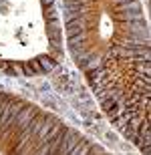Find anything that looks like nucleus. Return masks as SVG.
<instances>
[{"label":"nucleus","instance_id":"nucleus-3","mask_svg":"<svg viewBox=\"0 0 151 155\" xmlns=\"http://www.w3.org/2000/svg\"><path fill=\"white\" fill-rule=\"evenodd\" d=\"M51 127H52V119L44 117V119H42V123L38 125V129H36V133H34V137L38 139L41 143H42V139L47 137V133H48V129H51Z\"/></svg>","mask_w":151,"mask_h":155},{"label":"nucleus","instance_id":"nucleus-4","mask_svg":"<svg viewBox=\"0 0 151 155\" xmlns=\"http://www.w3.org/2000/svg\"><path fill=\"white\" fill-rule=\"evenodd\" d=\"M36 58H38L41 67L44 69V73H51V71L54 69V67H57V61H54L52 57H48V54H38Z\"/></svg>","mask_w":151,"mask_h":155},{"label":"nucleus","instance_id":"nucleus-2","mask_svg":"<svg viewBox=\"0 0 151 155\" xmlns=\"http://www.w3.org/2000/svg\"><path fill=\"white\" fill-rule=\"evenodd\" d=\"M34 115H36V109H34V107H30V105H24L22 109L18 111L16 121H14V125H12V127H16L18 131H20L22 127H26V125H28V123H30V119H32Z\"/></svg>","mask_w":151,"mask_h":155},{"label":"nucleus","instance_id":"nucleus-1","mask_svg":"<svg viewBox=\"0 0 151 155\" xmlns=\"http://www.w3.org/2000/svg\"><path fill=\"white\" fill-rule=\"evenodd\" d=\"M117 12L121 14L123 20H131L135 16H141V2L139 0H127V2H119Z\"/></svg>","mask_w":151,"mask_h":155},{"label":"nucleus","instance_id":"nucleus-5","mask_svg":"<svg viewBox=\"0 0 151 155\" xmlns=\"http://www.w3.org/2000/svg\"><path fill=\"white\" fill-rule=\"evenodd\" d=\"M52 4H54V2H52V0H42V8H52Z\"/></svg>","mask_w":151,"mask_h":155}]
</instances>
